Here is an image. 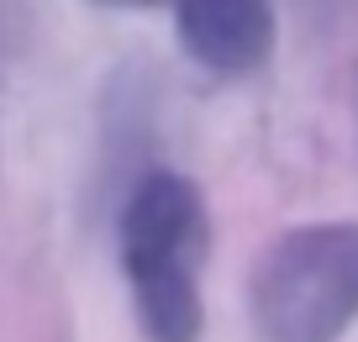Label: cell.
I'll list each match as a JSON object with an SVG mask.
<instances>
[{
  "mask_svg": "<svg viewBox=\"0 0 358 342\" xmlns=\"http://www.w3.org/2000/svg\"><path fill=\"white\" fill-rule=\"evenodd\" d=\"M206 237H211V216L195 179L174 169H148L122 195L116 248L148 342H201L206 300L195 274L206 264Z\"/></svg>",
  "mask_w": 358,
  "mask_h": 342,
  "instance_id": "6da1fadb",
  "label": "cell"
},
{
  "mask_svg": "<svg viewBox=\"0 0 358 342\" xmlns=\"http://www.w3.org/2000/svg\"><path fill=\"white\" fill-rule=\"evenodd\" d=\"M248 311L264 342H337L358 321V221H306L258 253Z\"/></svg>",
  "mask_w": 358,
  "mask_h": 342,
  "instance_id": "7a4b0ae2",
  "label": "cell"
},
{
  "mask_svg": "<svg viewBox=\"0 0 358 342\" xmlns=\"http://www.w3.org/2000/svg\"><path fill=\"white\" fill-rule=\"evenodd\" d=\"M174 37L211 79H248L274 53V11L264 0H185L174 6Z\"/></svg>",
  "mask_w": 358,
  "mask_h": 342,
  "instance_id": "3957f363",
  "label": "cell"
}]
</instances>
